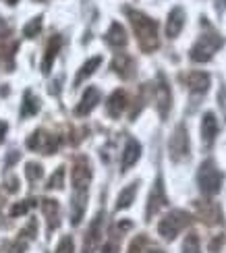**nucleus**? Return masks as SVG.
<instances>
[{
    "label": "nucleus",
    "mask_w": 226,
    "mask_h": 253,
    "mask_svg": "<svg viewBox=\"0 0 226 253\" xmlns=\"http://www.w3.org/2000/svg\"><path fill=\"white\" fill-rule=\"evenodd\" d=\"M137 195V183H131L129 187H125L121 193H118V199H116V210H127L129 206L133 204V199Z\"/></svg>",
    "instance_id": "22"
},
{
    "label": "nucleus",
    "mask_w": 226,
    "mask_h": 253,
    "mask_svg": "<svg viewBox=\"0 0 226 253\" xmlns=\"http://www.w3.org/2000/svg\"><path fill=\"white\" fill-rule=\"evenodd\" d=\"M64 185V166H58L56 168V172L50 176V181H48V189H62Z\"/></svg>",
    "instance_id": "26"
},
{
    "label": "nucleus",
    "mask_w": 226,
    "mask_h": 253,
    "mask_svg": "<svg viewBox=\"0 0 226 253\" xmlns=\"http://www.w3.org/2000/svg\"><path fill=\"white\" fill-rule=\"evenodd\" d=\"M106 42H108L110 46L114 48H123L127 44V31L121 23H112L110 29H108V34H106Z\"/></svg>",
    "instance_id": "17"
},
{
    "label": "nucleus",
    "mask_w": 226,
    "mask_h": 253,
    "mask_svg": "<svg viewBox=\"0 0 226 253\" xmlns=\"http://www.w3.org/2000/svg\"><path fill=\"white\" fill-rule=\"evenodd\" d=\"M25 174H27V178H29L31 183H34V181H40L42 174H44V168H42V164L29 162V164L25 166Z\"/></svg>",
    "instance_id": "25"
},
{
    "label": "nucleus",
    "mask_w": 226,
    "mask_h": 253,
    "mask_svg": "<svg viewBox=\"0 0 226 253\" xmlns=\"http://www.w3.org/2000/svg\"><path fill=\"white\" fill-rule=\"evenodd\" d=\"M44 214L48 218V230L52 233V230L58 226V214H60L56 199H44Z\"/></svg>",
    "instance_id": "19"
},
{
    "label": "nucleus",
    "mask_w": 226,
    "mask_h": 253,
    "mask_svg": "<svg viewBox=\"0 0 226 253\" xmlns=\"http://www.w3.org/2000/svg\"><path fill=\"white\" fill-rule=\"evenodd\" d=\"M4 133H6V123L0 121V143H2V139H4Z\"/></svg>",
    "instance_id": "32"
},
{
    "label": "nucleus",
    "mask_w": 226,
    "mask_h": 253,
    "mask_svg": "<svg viewBox=\"0 0 226 253\" xmlns=\"http://www.w3.org/2000/svg\"><path fill=\"white\" fill-rule=\"evenodd\" d=\"M162 206H166V193H164V183H162V178L158 176L156 183H154V187H152V193H149V199H147V210H145L147 220H152V216H156Z\"/></svg>",
    "instance_id": "8"
},
{
    "label": "nucleus",
    "mask_w": 226,
    "mask_h": 253,
    "mask_svg": "<svg viewBox=\"0 0 226 253\" xmlns=\"http://www.w3.org/2000/svg\"><path fill=\"white\" fill-rule=\"evenodd\" d=\"M182 253H201L197 235H189L185 239V243H182Z\"/></svg>",
    "instance_id": "27"
},
{
    "label": "nucleus",
    "mask_w": 226,
    "mask_h": 253,
    "mask_svg": "<svg viewBox=\"0 0 226 253\" xmlns=\"http://www.w3.org/2000/svg\"><path fill=\"white\" fill-rule=\"evenodd\" d=\"M40 31H42V17H36V19H31L29 23L23 27V36L25 38H36Z\"/></svg>",
    "instance_id": "24"
},
{
    "label": "nucleus",
    "mask_w": 226,
    "mask_h": 253,
    "mask_svg": "<svg viewBox=\"0 0 226 253\" xmlns=\"http://www.w3.org/2000/svg\"><path fill=\"white\" fill-rule=\"evenodd\" d=\"M127 15L133 23L139 46H141L145 52L156 50L158 48V23L156 21L145 17L143 13H139V10H131V8H127Z\"/></svg>",
    "instance_id": "1"
},
{
    "label": "nucleus",
    "mask_w": 226,
    "mask_h": 253,
    "mask_svg": "<svg viewBox=\"0 0 226 253\" xmlns=\"http://www.w3.org/2000/svg\"><path fill=\"white\" fill-rule=\"evenodd\" d=\"M141 245H143V237L135 239L131 243V247H129V253H141Z\"/></svg>",
    "instance_id": "29"
},
{
    "label": "nucleus",
    "mask_w": 226,
    "mask_h": 253,
    "mask_svg": "<svg viewBox=\"0 0 226 253\" xmlns=\"http://www.w3.org/2000/svg\"><path fill=\"white\" fill-rule=\"evenodd\" d=\"M102 222H104V212H98L93 218V222L90 224V230L85 235V241H83V253H93L98 249L100 241H102Z\"/></svg>",
    "instance_id": "7"
},
{
    "label": "nucleus",
    "mask_w": 226,
    "mask_h": 253,
    "mask_svg": "<svg viewBox=\"0 0 226 253\" xmlns=\"http://www.w3.org/2000/svg\"><path fill=\"white\" fill-rule=\"evenodd\" d=\"M222 46V40L216 36V34H203L197 44L191 48V60L195 62H208L214 54H216V50Z\"/></svg>",
    "instance_id": "4"
},
{
    "label": "nucleus",
    "mask_w": 226,
    "mask_h": 253,
    "mask_svg": "<svg viewBox=\"0 0 226 253\" xmlns=\"http://www.w3.org/2000/svg\"><path fill=\"white\" fill-rule=\"evenodd\" d=\"M34 206H36L34 199H25V202H19V204H15V206H13V210H10V216H13V218L23 216V214H27Z\"/></svg>",
    "instance_id": "23"
},
{
    "label": "nucleus",
    "mask_w": 226,
    "mask_h": 253,
    "mask_svg": "<svg viewBox=\"0 0 226 253\" xmlns=\"http://www.w3.org/2000/svg\"><path fill=\"white\" fill-rule=\"evenodd\" d=\"M62 46V38L60 36H54L50 42H48V48H46V54H44V60H42V73L44 75H48L52 65H54V60H56V54H58V50Z\"/></svg>",
    "instance_id": "13"
},
{
    "label": "nucleus",
    "mask_w": 226,
    "mask_h": 253,
    "mask_svg": "<svg viewBox=\"0 0 226 253\" xmlns=\"http://www.w3.org/2000/svg\"><path fill=\"white\" fill-rule=\"evenodd\" d=\"M100 89L98 87H88L83 93V98L79 102V106H77V114L79 117H83V114H90L95 106H98V102H100Z\"/></svg>",
    "instance_id": "12"
},
{
    "label": "nucleus",
    "mask_w": 226,
    "mask_h": 253,
    "mask_svg": "<svg viewBox=\"0 0 226 253\" xmlns=\"http://www.w3.org/2000/svg\"><path fill=\"white\" fill-rule=\"evenodd\" d=\"M189 220L191 218L187 212H182V210H172L166 218H162V222L158 224V233L162 235V239L172 241V239H177V235L189 224Z\"/></svg>",
    "instance_id": "3"
},
{
    "label": "nucleus",
    "mask_w": 226,
    "mask_h": 253,
    "mask_svg": "<svg viewBox=\"0 0 226 253\" xmlns=\"http://www.w3.org/2000/svg\"><path fill=\"white\" fill-rule=\"evenodd\" d=\"M102 253H118V245L112 243V241H108V243L102 247Z\"/></svg>",
    "instance_id": "30"
},
{
    "label": "nucleus",
    "mask_w": 226,
    "mask_h": 253,
    "mask_svg": "<svg viewBox=\"0 0 226 253\" xmlns=\"http://www.w3.org/2000/svg\"><path fill=\"white\" fill-rule=\"evenodd\" d=\"M102 65V56H93V58H90L85 65L79 69V73H77V77H75V87L77 85H81L83 83V79H88L90 75H93L95 73V69H98Z\"/></svg>",
    "instance_id": "21"
},
{
    "label": "nucleus",
    "mask_w": 226,
    "mask_h": 253,
    "mask_svg": "<svg viewBox=\"0 0 226 253\" xmlns=\"http://www.w3.org/2000/svg\"><path fill=\"white\" fill-rule=\"evenodd\" d=\"M38 110H40V100L27 89V91L23 93V102H21V117H23V119L34 117Z\"/></svg>",
    "instance_id": "20"
},
{
    "label": "nucleus",
    "mask_w": 226,
    "mask_h": 253,
    "mask_svg": "<svg viewBox=\"0 0 226 253\" xmlns=\"http://www.w3.org/2000/svg\"><path fill=\"white\" fill-rule=\"evenodd\" d=\"M182 25H185V10L181 6H175L170 10L168 21H166V36L168 38H177L181 34Z\"/></svg>",
    "instance_id": "10"
},
{
    "label": "nucleus",
    "mask_w": 226,
    "mask_h": 253,
    "mask_svg": "<svg viewBox=\"0 0 226 253\" xmlns=\"http://www.w3.org/2000/svg\"><path fill=\"white\" fill-rule=\"evenodd\" d=\"M6 2H8V4H17V0H6Z\"/></svg>",
    "instance_id": "34"
},
{
    "label": "nucleus",
    "mask_w": 226,
    "mask_h": 253,
    "mask_svg": "<svg viewBox=\"0 0 226 253\" xmlns=\"http://www.w3.org/2000/svg\"><path fill=\"white\" fill-rule=\"evenodd\" d=\"M139 156H141V145H139V141L137 139H129L127 145H125V152H123V160H121L123 172H127L129 168L139 160Z\"/></svg>",
    "instance_id": "11"
},
{
    "label": "nucleus",
    "mask_w": 226,
    "mask_h": 253,
    "mask_svg": "<svg viewBox=\"0 0 226 253\" xmlns=\"http://www.w3.org/2000/svg\"><path fill=\"white\" fill-rule=\"evenodd\" d=\"M216 135H218V121H216V117H214L212 112H206L203 114V121H201V137H203V141L210 145L214 139H216Z\"/></svg>",
    "instance_id": "14"
},
{
    "label": "nucleus",
    "mask_w": 226,
    "mask_h": 253,
    "mask_svg": "<svg viewBox=\"0 0 226 253\" xmlns=\"http://www.w3.org/2000/svg\"><path fill=\"white\" fill-rule=\"evenodd\" d=\"M125 106H127V96H125V91L123 89H116L112 96L108 98V104H106V110H108V114L112 119H118L123 114V110H125Z\"/></svg>",
    "instance_id": "15"
},
{
    "label": "nucleus",
    "mask_w": 226,
    "mask_h": 253,
    "mask_svg": "<svg viewBox=\"0 0 226 253\" xmlns=\"http://www.w3.org/2000/svg\"><path fill=\"white\" fill-rule=\"evenodd\" d=\"M170 158L175 162L182 160V158H187L189 156V137H187V129H185V125H179L175 133H172L170 137Z\"/></svg>",
    "instance_id": "6"
},
{
    "label": "nucleus",
    "mask_w": 226,
    "mask_h": 253,
    "mask_svg": "<svg viewBox=\"0 0 226 253\" xmlns=\"http://www.w3.org/2000/svg\"><path fill=\"white\" fill-rule=\"evenodd\" d=\"M147 253H164V251H162V249H149Z\"/></svg>",
    "instance_id": "33"
},
{
    "label": "nucleus",
    "mask_w": 226,
    "mask_h": 253,
    "mask_svg": "<svg viewBox=\"0 0 226 253\" xmlns=\"http://www.w3.org/2000/svg\"><path fill=\"white\" fill-rule=\"evenodd\" d=\"M156 102H158V110H160V117L166 119V114L170 110V102H172V96H170V87L164 79V75H158V85H156Z\"/></svg>",
    "instance_id": "9"
},
{
    "label": "nucleus",
    "mask_w": 226,
    "mask_h": 253,
    "mask_svg": "<svg viewBox=\"0 0 226 253\" xmlns=\"http://www.w3.org/2000/svg\"><path fill=\"white\" fill-rule=\"evenodd\" d=\"M54 253H73V239L71 237H64L60 243H58V247H56Z\"/></svg>",
    "instance_id": "28"
},
{
    "label": "nucleus",
    "mask_w": 226,
    "mask_h": 253,
    "mask_svg": "<svg viewBox=\"0 0 226 253\" xmlns=\"http://www.w3.org/2000/svg\"><path fill=\"white\" fill-rule=\"evenodd\" d=\"M222 172L216 168L212 160H206L201 166H199V172H197V183H199V189L206 195H216L222 187Z\"/></svg>",
    "instance_id": "2"
},
{
    "label": "nucleus",
    "mask_w": 226,
    "mask_h": 253,
    "mask_svg": "<svg viewBox=\"0 0 226 253\" xmlns=\"http://www.w3.org/2000/svg\"><path fill=\"white\" fill-rule=\"evenodd\" d=\"M112 69L118 73L121 77H125V79H129L135 73V65H133V60H131V56H127V54H118L116 58H114V62H112Z\"/></svg>",
    "instance_id": "18"
},
{
    "label": "nucleus",
    "mask_w": 226,
    "mask_h": 253,
    "mask_svg": "<svg viewBox=\"0 0 226 253\" xmlns=\"http://www.w3.org/2000/svg\"><path fill=\"white\" fill-rule=\"evenodd\" d=\"M27 147L29 150L42 152V154H54L56 147H58V137L40 129V131H34L27 137Z\"/></svg>",
    "instance_id": "5"
},
{
    "label": "nucleus",
    "mask_w": 226,
    "mask_h": 253,
    "mask_svg": "<svg viewBox=\"0 0 226 253\" xmlns=\"http://www.w3.org/2000/svg\"><path fill=\"white\" fill-rule=\"evenodd\" d=\"M187 85H189L191 91H195V93H206L208 87H210V77L201 71H193L187 75Z\"/></svg>",
    "instance_id": "16"
},
{
    "label": "nucleus",
    "mask_w": 226,
    "mask_h": 253,
    "mask_svg": "<svg viewBox=\"0 0 226 253\" xmlns=\"http://www.w3.org/2000/svg\"><path fill=\"white\" fill-rule=\"evenodd\" d=\"M4 34H8V25H6V21L0 19V38H4Z\"/></svg>",
    "instance_id": "31"
}]
</instances>
